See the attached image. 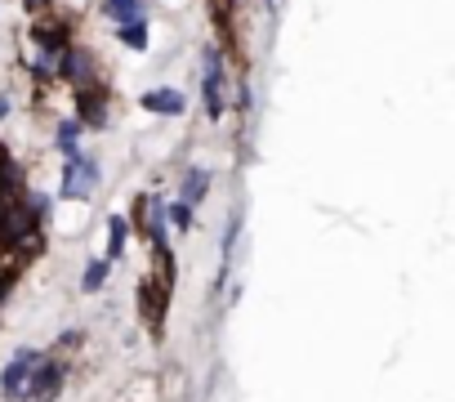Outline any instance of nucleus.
I'll return each mask as SVG.
<instances>
[{
    "mask_svg": "<svg viewBox=\"0 0 455 402\" xmlns=\"http://www.w3.org/2000/svg\"><path fill=\"white\" fill-rule=\"evenodd\" d=\"M99 157H90V152H68L63 157V183H59V192H63V201H81V197H90L94 188H99Z\"/></svg>",
    "mask_w": 455,
    "mask_h": 402,
    "instance_id": "nucleus-1",
    "label": "nucleus"
},
{
    "mask_svg": "<svg viewBox=\"0 0 455 402\" xmlns=\"http://www.w3.org/2000/svg\"><path fill=\"white\" fill-rule=\"evenodd\" d=\"M63 380H68V362L63 358H41L14 402H54L63 393Z\"/></svg>",
    "mask_w": 455,
    "mask_h": 402,
    "instance_id": "nucleus-2",
    "label": "nucleus"
},
{
    "mask_svg": "<svg viewBox=\"0 0 455 402\" xmlns=\"http://www.w3.org/2000/svg\"><path fill=\"white\" fill-rule=\"evenodd\" d=\"M72 99H76V121H81V130H108V125H112V103H108V85H103V81L76 85Z\"/></svg>",
    "mask_w": 455,
    "mask_h": 402,
    "instance_id": "nucleus-3",
    "label": "nucleus"
},
{
    "mask_svg": "<svg viewBox=\"0 0 455 402\" xmlns=\"http://www.w3.org/2000/svg\"><path fill=\"white\" fill-rule=\"evenodd\" d=\"M201 103H205L210 121L223 117V54L214 45L201 50Z\"/></svg>",
    "mask_w": 455,
    "mask_h": 402,
    "instance_id": "nucleus-4",
    "label": "nucleus"
},
{
    "mask_svg": "<svg viewBox=\"0 0 455 402\" xmlns=\"http://www.w3.org/2000/svg\"><path fill=\"white\" fill-rule=\"evenodd\" d=\"M54 81H63V85H90V81H99V63H94V54L85 50V45H68L59 59H54Z\"/></svg>",
    "mask_w": 455,
    "mask_h": 402,
    "instance_id": "nucleus-5",
    "label": "nucleus"
},
{
    "mask_svg": "<svg viewBox=\"0 0 455 402\" xmlns=\"http://www.w3.org/2000/svg\"><path fill=\"white\" fill-rule=\"evenodd\" d=\"M41 358H45L41 349H28V344H23V349H14V358H10V366H5V371H0V393H5L10 402H14L19 393H23V384H28V375H32V366H36Z\"/></svg>",
    "mask_w": 455,
    "mask_h": 402,
    "instance_id": "nucleus-6",
    "label": "nucleus"
},
{
    "mask_svg": "<svg viewBox=\"0 0 455 402\" xmlns=\"http://www.w3.org/2000/svg\"><path fill=\"white\" fill-rule=\"evenodd\" d=\"M139 108H143V112H152V117H183V108H188V99H183L179 90H170V85H161V90H148V94L139 99Z\"/></svg>",
    "mask_w": 455,
    "mask_h": 402,
    "instance_id": "nucleus-7",
    "label": "nucleus"
},
{
    "mask_svg": "<svg viewBox=\"0 0 455 402\" xmlns=\"http://www.w3.org/2000/svg\"><path fill=\"white\" fill-rule=\"evenodd\" d=\"M205 188H210V170H205V165H188L174 201H183V206H196V201H205Z\"/></svg>",
    "mask_w": 455,
    "mask_h": 402,
    "instance_id": "nucleus-8",
    "label": "nucleus"
},
{
    "mask_svg": "<svg viewBox=\"0 0 455 402\" xmlns=\"http://www.w3.org/2000/svg\"><path fill=\"white\" fill-rule=\"evenodd\" d=\"M103 14H108L116 28H125V23H148V5H143V0H103Z\"/></svg>",
    "mask_w": 455,
    "mask_h": 402,
    "instance_id": "nucleus-9",
    "label": "nucleus"
},
{
    "mask_svg": "<svg viewBox=\"0 0 455 402\" xmlns=\"http://www.w3.org/2000/svg\"><path fill=\"white\" fill-rule=\"evenodd\" d=\"M125 242H130V220H125V215H112V220H108V255H103V260L116 264V260L125 255Z\"/></svg>",
    "mask_w": 455,
    "mask_h": 402,
    "instance_id": "nucleus-10",
    "label": "nucleus"
},
{
    "mask_svg": "<svg viewBox=\"0 0 455 402\" xmlns=\"http://www.w3.org/2000/svg\"><path fill=\"white\" fill-rule=\"evenodd\" d=\"M108 273H112V260H103V255H94L90 264H85V273H81V291L85 295H94L103 282H108Z\"/></svg>",
    "mask_w": 455,
    "mask_h": 402,
    "instance_id": "nucleus-11",
    "label": "nucleus"
},
{
    "mask_svg": "<svg viewBox=\"0 0 455 402\" xmlns=\"http://www.w3.org/2000/svg\"><path fill=\"white\" fill-rule=\"evenodd\" d=\"M116 41H121L125 50L143 54V50H148V23H125V28H116Z\"/></svg>",
    "mask_w": 455,
    "mask_h": 402,
    "instance_id": "nucleus-12",
    "label": "nucleus"
},
{
    "mask_svg": "<svg viewBox=\"0 0 455 402\" xmlns=\"http://www.w3.org/2000/svg\"><path fill=\"white\" fill-rule=\"evenodd\" d=\"M54 139H59V152H63V157L76 152V148H81V121H76V117H72V121H59V134H54Z\"/></svg>",
    "mask_w": 455,
    "mask_h": 402,
    "instance_id": "nucleus-13",
    "label": "nucleus"
},
{
    "mask_svg": "<svg viewBox=\"0 0 455 402\" xmlns=\"http://www.w3.org/2000/svg\"><path fill=\"white\" fill-rule=\"evenodd\" d=\"M165 224H174L179 233L192 229V206H183V201H165Z\"/></svg>",
    "mask_w": 455,
    "mask_h": 402,
    "instance_id": "nucleus-14",
    "label": "nucleus"
},
{
    "mask_svg": "<svg viewBox=\"0 0 455 402\" xmlns=\"http://www.w3.org/2000/svg\"><path fill=\"white\" fill-rule=\"evenodd\" d=\"M23 5H28V14H45V10L54 5V0H23Z\"/></svg>",
    "mask_w": 455,
    "mask_h": 402,
    "instance_id": "nucleus-15",
    "label": "nucleus"
},
{
    "mask_svg": "<svg viewBox=\"0 0 455 402\" xmlns=\"http://www.w3.org/2000/svg\"><path fill=\"white\" fill-rule=\"evenodd\" d=\"M10 117V94H0V121Z\"/></svg>",
    "mask_w": 455,
    "mask_h": 402,
    "instance_id": "nucleus-16",
    "label": "nucleus"
}]
</instances>
